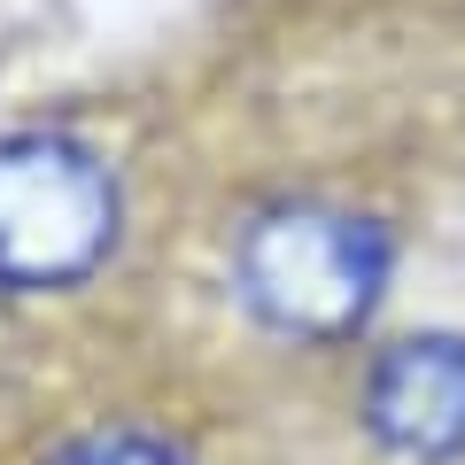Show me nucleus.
<instances>
[{"instance_id":"f257e3e1","label":"nucleus","mask_w":465,"mask_h":465,"mask_svg":"<svg viewBox=\"0 0 465 465\" xmlns=\"http://www.w3.org/2000/svg\"><path fill=\"white\" fill-rule=\"evenodd\" d=\"M388 232L341 202H272L232 241V295L287 341H349L388 295Z\"/></svg>"},{"instance_id":"f03ea898","label":"nucleus","mask_w":465,"mask_h":465,"mask_svg":"<svg viewBox=\"0 0 465 465\" xmlns=\"http://www.w3.org/2000/svg\"><path fill=\"white\" fill-rule=\"evenodd\" d=\"M116 171L70 133L0 140V295H63L116 249Z\"/></svg>"},{"instance_id":"7ed1b4c3","label":"nucleus","mask_w":465,"mask_h":465,"mask_svg":"<svg viewBox=\"0 0 465 465\" xmlns=\"http://www.w3.org/2000/svg\"><path fill=\"white\" fill-rule=\"evenodd\" d=\"M365 427L403 465L465 458V333H411L365 372Z\"/></svg>"},{"instance_id":"20e7f679","label":"nucleus","mask_w":465,"mask_h":465,"mask_svg":"<svg viewBox=\"0 0 465 465\" xmlns=\"http://www.w3.org/2000/svg\"><path fill=\"white\" fill-rule=\"evenodd\" d=\"M47 465H186L179 450H163L155 434H85V442H70V450H54Z\"/></svg>"}]
</instances>
